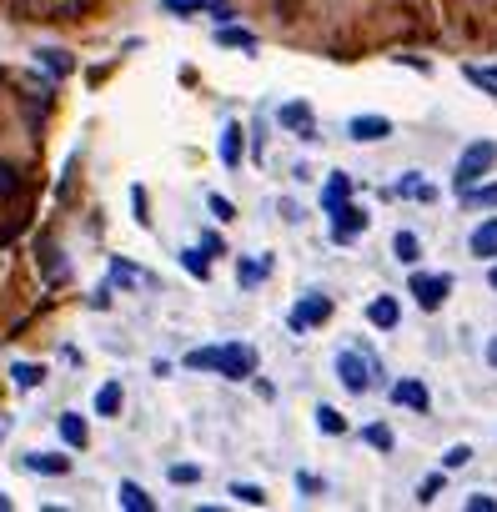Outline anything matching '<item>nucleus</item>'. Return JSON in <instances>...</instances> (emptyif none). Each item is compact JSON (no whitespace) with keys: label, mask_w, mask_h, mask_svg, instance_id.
<instances>
[{"label":"nucleus","mask_w":497,"mask_h":512,"mask_svg":"<svg viewBox=\"0 0 497 512\" xmlns=\"http://www.w3.org/2000/svg\"><path fill=\"white\" fill-rule=\"evenodd\" d=\"M277 121H282L287 131H297V136H312V131H317V116H312L307 101H287V106L277 111Z\"/></svg>","instance_id":"obj_9"},{"label":"nucleus","mask_w":497,"mask_h":512,"mask_svg":"<svg viewBox=\"0 0 497 512\" xmlns=\"http://www.w3.org/2000/svg\"><path fill=\"white\" fill-rule=\"evenodd\" d=\"M487 287H492V292H497V262H492V267H487Z\"/></svg>","instance_id":"obj_38"},{"label":"nucleus","mask_w":497,"mask_h":512,"mask_svg":"<svg viewBox=\"0 0 497 512\" xmlns=\"http://www.w3.org/2000/svg\"><path fill=\"white\" fill-rule=\"evenodd\" d=\"M26 472L66 477V472H71V457H61V452H26Z\"/></svg>","instance_id":"obj_13"},{"label":"nucleus","mask_w":497,"mask_h":512,"mask_svg":"<svg viewBox=\"0 0 497 512\" xmlns=\"http://www.w3.org/2000/svg\"><path fill=\"white\" fill-rule=\"evenodd\" d=\"M206 206H211V216H216V221H231V216H236V206H231L226 196H211Z\"/></svg>","instance_id":"obj_34"},{"label":"nucleus","mask_w":497,"mask_h":512,"mask_svg":"<svg viewBox=\"0 0 497 512\" xmlns=\"http://www.w3.org/2000/svg\"><path fill=\"white\" fill-rule=\"evenodd\" d=\"M191 372H221V377H231V382H246L257 372V352L252 347H241V342H226V347H196V352H186L181 357Z\"/></svg>","instance_id":"obj_1"},{"label":"nucleus","mask_w":497,"mask_h":512,"mask_svg":"<svg viewBox=\"0 0 497 512\" xmlns=\"http://www.w3.org/2000/svg\"><path fill=\"white\" fill-rule=\"evenodd\" d=\"M347 136H352L357 146H372V141H387V136H392V121H387V116H352V121H347Z\"/></svg>","instance_id":"obj_7"},{"label":"nucleus","mask_w":497,"mask_h":512,"mask_svg":"<svg viewBox=\"0 0 497 512\" xmlns=\"http://www.w3.org/2000/svg\"><path fill=\"white\" fill-rule=\"evenodd\" d=\"M317 427H322L327 437H342V432H347V417H342L337 407H317Z\"/></svg>","instance_id":"obj_26"},{"label":"nucleus","mask_w":497,"mask_h":512,"mask_svg":"<svg viewBox=\"0 0 497 512\" xmlns=\"http://www.w3.org/2000/svg\"><path fill=\"white\" fill-rule=\"evenodd\" d=\"M6 437H11V422H6V417H0V442H6Z\"/></svg>","instance_id":"obj_39"},{"label":"nucleus","mask_w":497,"mask_h":512,"mask_svg":"<svg viewBox=\"0 0 497 512\" xmlns=\"http://www.w3.org/2000/svg\"><path fill=\"white\" fill-rule=\"evenodd\" d=\"M121 402H126L121 382H106V387L96 392V417H121Z\"/></svg>","instance_id":"obj_18"},{"label":"nucleus","mask_w":497,"mask_h":512,"mask_svg":"<svg viewBox=\"0 0 497 512\" xmlns=\"http://www.w3.org/2000/svg\"><path fill=\"white\" fill-rule=\"evenodd\" d=\"M181 262H186V272H191V277H201V282L211 277V262H206V256H201L196 246H191V251H181Z\"/></svg>","instance_id":"obj_30"},{"label":"nucleus","mask_w":497,"mask_h":512,"mask_svg":"<svg viewBox=\"0 0 497 512\" xmlns=\"http://www.w3.org/2000/svg\"><path fill=\"white\" fill-rule=\"evenodd\" d=\"M462 201H467V206H497V181H487V186H482V181H477V186H467V191H462Z\"/></svg>","instance_id":"obj_27"},{"label":"nucleus","mask_w":497,"mask_h":512,"mask_svg":"<svg viewBox=\"0 0 497 512\" xmlns=\"http://www.w3.org/2000/svg\"><path fill=\"white\" fill-rule=\"evenodd\" d=\"M347 196H352V176H347V171H337V176L327 181V191H322V206L332 211V206H342Z\"/></svg>","instance_id":"obj_20"},{"label":"nucleus","mask_w":497,"mask_h":512,"mask_svg":"<svg viewBox=\"0 0 497 512\" xmlns=\"http://www.w3.org/2000/svg\"><path fill=\"white\" fill-rule=\"evenodd\" d=\"M327 317H332V302L312 292V297H302V302L292 307V317H287V327H292V332H307V327H322Z\"/></svg>","instance_id":"obj_5"},{"label":"nucleus","mask_w":497,"mask_h":512,"mask_svg":"<svg viewBox=\"0 0 497 512\" xmlns=\"http://www.w3.org/2000/svg\"><path fill=\"white\" fill-rule=\"evenodd\" d=\"M267 272H272L267 256H262V262H241V267H236V282H241V287H257V282H267Z\"/></svg>","instance_id":"obj_22"},{"label":"nucleus","mask_w":497,"mask_h":512,"mask_svg":"<svg viewBox=\"0 0 497 512\" xmlns=\"http://www.w3.org/2000/svg\"><path fill=\"white\" fill-rule=\"evenodd\" d=\"M241 151H246V131H241L236 121H226V126H221V166L236 171V166H241Z\"/></svg>","instance_id":"obj_10"},{"label":"nucleus","mask_w":497,"mask_h":512,"mask_svg":"<svg viewBox=\"0 0 497 512\" xmlns=\"http://www.w3.org/2000/svg\"><path fill=\"white\" fill-rule=\"evenodd\" d=\"M56 427H61V442H66V447H86V442H91V427H86L81 412H61Z\"/></svg>","instance_id":"obj_12"},{"label":"nucleus","mask_w":497,"mask_h":512,"mask_svg":"<svg viewBox=\"0 0 497 512\" xmlns=\"http://www.w3.org/2000/svg\"><path fill=\"white\" fill-rule=\"evenodd\" d=\"M397 196H412V201H432V186L422 181V171H407V176L397 181Z\"/></svg>","instance_id":"obj_21"},{"label":"nucleus","mask_w":497,"mask_h":512,"mask_svg":"<svg viewBox=\"0 0 497 512\" xmlns=\"http://www.w3.org/2000/svg\"><path fill=\"white\" fill-rule=\"evenodd\" d=\"M16 186H21V181H16V166L0 161V196H16Z\"/></svg>","instance_id":"obj_33"},{"label":"nucleus","mask_w":497,"mask_h":512,"mask_svg":"<svg viewBox=\"0 0 497 512\" xmlns=\"http://www.w3.org/2000/svg\"><path fill=\"white\" fill-rule=\"evenodd\" d=\"M0 512H11V497L6 492H0Z\"/></svg>","instance_id":"obj_40"},{"label":"nucleus","mask_w":497,"mask_h":512,"mask_svg":"<svg viewBox=\"0 0 497 512\" xmlns=\"http://www.w3.org/2000/svg\"><path fill=\"white\" fill-rule=\"evenodd\" d=\"M337 382L347 387V392H372V382H377V362H372V352H357V347H347V352H337Z\"/></svg>","instance_id":"obj_3"},{"label":"nucleus","mask_w":497,"mask_h":512,"mask_svg":"<svg viewBox=\"0 0 497 512\" xmlns=\"http://www.w3.org/2000/svg\"><path fill=\"white\" fill-rule=\"evenodd\" d=\"M111 277H116L121 287H151V277H146V272H136L131 262H111Z\"/></svg>","instance_id":"obj_25"},{"label":"nucleus","mask_w":497,"mask_h":512,"mask_svg":"<svg viewBox=\"0 0 497 512\" xmlns=\"http://www.w3.org/2000/svg\"><path fill=\"white\" fill-rule=\"evenodd\" d=\"M467 507H472V512H497V497H487V492H472V497H467Z\"/></svg>","instance_id":"obj_36"},{"label":"nucleus","mask_w":497,"mask_h":512,"mask_svg":"<svg viewBox=\"0 0 497 512\" xmlns=\"http://www.w3.org/2000/svg\"><path fill=\"white\" fill-rule=\"evenodd\" d=\"M231 497L246 502V507H267V492H262L257 482H231Z\"/></svg>","instance_id":"obj_24"},{"label":"nucleus","mask_w":497,"mask_h":512,"mask_svg":"<svg viewBox=\"0 0 497 512\" xmlns=\"http://www.w3.org/2000/svg\"><path fill=\"white\" fill-rule=\"evenodd\" d=\"M116 497H121V507H126V512H156V497H151L141 482H121V487H116Z\"/></svg>","instance_id":"obj_15"},{"label":"nucleus","mask_w":497,"mask_h":512,"mask_svg":"<svg viewBox=\"0 0 497 512\" xmlns=\"http://www.w3.org/2000/svg\"><path fill=\"white\" fill-rule=\"evenodd\" d=\"M497 166V141H472L462 156H457V171H452V186H457V196L467 191V186H477L487 171Z\"/></svg>","instance_id":"obj_2"},{"label":"nucleus","mask_w":497,"mask_h":512,"mask_svg":"<svg viewBox=\"0 0 497 512\" xmlns=\"http://www.w3.org/2000/svg\"><path fill=\"white\" fill-rule=\"evenodd\" d=\"M437 492H442V472H432V477H427V482L417 487V502H432Z\"/></svg>","instance_id":"obj_35"},{"label":"nucleus","mask_w":497,"mask_h":512,"mask_svg":"<svg viewBox=\"0 0 497 512\" xmlns=\"http://www.w3.org/2000/svg\"><path fill=\"white\" fill-rule=\"evenodd\" d=\"M166 477H171L176 487H191V482H201V467H196V462H176Z\"/></svg>","instance_id":"obj_31"},{"label":"nucleus","mask_w":497,"mask_h":512,"mask_svg":"<svg viewBox=\"0 0 497 512\" xmlns=\"http://www.w3.org/2000/svg\"><path fill=\"white\" fill-rule=\"evenodd\" d=\"M216 46H231V51H257V36H252V31H241V26H231V21H226V26L216 31Z\"/></svg>","instance_id":"obj_19"},{"label":"nucleus","mask_w":497,"mask_h":512,"mask_svg":"<svg viewBox=\"0 0 497 512\" xmlns=\"http://www.w3.org/2000/svg\"><path fill=\"white\" fill-rule=\"evenodd\" d=\"M392 256H397L402 267H417V262H422V241H417L412 231H397V236H392Z\"/></svg>","instance_id":"obj_16"},{"label":"nucleus","mask_w":497,"mask_h":512,"mask_svg":"<svg viewBox=\"0 0 497 512\" xmlns=\"http://www.w3.org/2000/svg\"><path fill=\"white\" fill-rule=\"evenodd\" d=\"M11 377H16V387H26V392H31V387H41V382H46V367H36V362H16V367H11Z\"/></svg>","instance_id":"obj_23"},{"label":"nucleus","mask_w":497,"mask_h":512,"mask_svg":"<svg viewBox=\"0 0 497 512\" xmlns=\"http://www.w3.org/2000/svg\"><path fill=\"white\" fill-rule=\"evenodd\" d=\"M362 231H367V211L362 206H352V201L332 206V241H352Z\"/></svg>","instance_id":"obj_6"},{"label":"nucleus","mask_w":497,"mask_h":512,"mask_svg":"<svg viewBox=\"0 0 497 512\" xmlns=\"http://www.w3.org/2000/svg\"><path fill=\"white\" fill-rule=\"evenodd\" d=\"M467 462H472V447H467V442H457V447L442 452V472H457V467H467Z\"/></svg>","instance_id":"obj_29"},{"label":"nucleus","mask_w":497,"mask_h":512,"mask_svg":"<svg viewBox=\"0 0 497 512\" xmlns=\"http://www.w3.org/2000/svg\"><path fill=\"white\" fill-rule=\"evenodd\" d=\"M407 292L417 297V307H422V312H437V307L447 302V292H452V277H447V272H417Z\"/></svg>","instance_id":"obj_4"},{"label":"nucleus","mask_w":497,"mask_h":512,"mask_svg":"<svg viewBox=\"0 0 497 512\" xmlns=\"http://www.w3.org/2000/svg\"><path fill=\"white\" fill-rule=\"evenodd\" d=\"M487 367H497V337L487 342Z\"/></svg>","instance_id":"obj_37"},{"label":"nucleus","mask_w":497,"mask_h":512,"mask_svg":"<svg viewBox=\"0 0 497 512\" xmlns=\"http://www.w3.org/2000/svg\"><path fill=\"white\" fill-rule=\"evenodd\" d=\"M467 251L477 256V262H497V216H487V221H477V226H472Z\"/></svg>","instance_id":"obj_8"},{"label":"nucleus","mask_w":497,"mask_h":512,"mask_svg":"<svg viewBox=\"0 0 497 512\" xmlns=\"http://www.w3.org/2000/svg\"><path fill=\"white\" fill-rule=\"evenodd\" d=\"M367 322H372V327H382V332H392V327L402 322V307H397V297H377V302L367 307Z\"/></svg>","instance_id":"obj_14"},{"label":"nucleus","mask_w":497,"mask_h":512,"mask_svg":"<svg viewBox=\"0 0 497 512\" xmlns=\"http://www.w3.org/2000/svg\"><path fill=\"white\" fill-rule=\"evenodd\" d=\"M362 442H367V447H377V452H392V432H387L382 422H372V427H362Z\"/></svg>","instance_id":"obj_28"},{"label":"nucleus","mask_w":497,"mask_h":512,"mask_svg":"<svg viewBox=\"0 0 497 512\" xmlns=\"http://www.w3.org/2000/svg\"><path fill=\"white\" fill-rule=\"evenodd\" d=\"M216 0H166V11L171 16H186V11H211Z\"/></svg>","instance_id":"obj_32"},{"label":"nucleus","mask_w":497,"mask_h":512,"mask_svg":"<svg viewBox=\"0 0 497 512\" xmlns=\"http://www.w3.org/2000/svg\"><path fill=\"white\" fill-rule=\"evenodd\" d=\"M392 402H397V407H412V412H427V407H432V397H427V387H422L417 377H402V382L392 387Z\"/></svg>","instance_id":"obj_11"},{"label":"nucleus","mask_w":497,"mask_h":512,"mask_svg":"<svg viewBox=\"0 0 497 512\" xmlns=\"http://www.w3.org/2000/svg\"><path fill=\"white\" fill-rule=\"evenodd\" d=\"M36 61L51 71V76H71L76 71V61H71V51H61V46H46V51H36Z\"/></svg>","instance_id":"obj_17"}]
</instances>
